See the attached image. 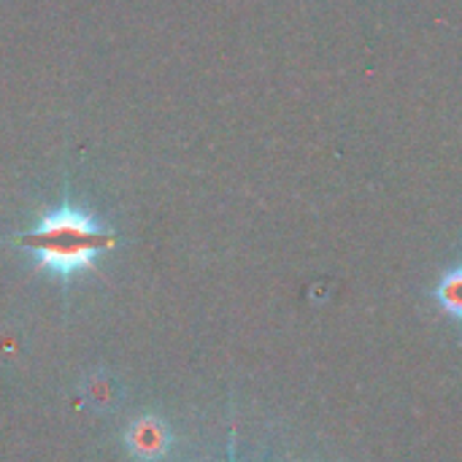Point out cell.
<instances>
[{"label":"cell","instance_id":"7a4b0ae2","mask_svg":"<svg viewBox=\"0 0 462 462\" xmlns=\"http://www.w3.org/2000/svg\"><path fill=\"white\" fill-rule=\"evenodd\" d=\"M127 447L135 457L157 460L168 449V433L157 420H138L127 433Z\"/></svg>","mask_w":462,"mask_h":462},{"label":"cell","instance_id":"3957f363","mask_svg":"<svg viewBox=\"0 0 462 462\" xmlns=\"http://www.w3.org/2000/svg\"><path fill=\"white\" fill-rule=\"evenodd\" d=\"M436 298H439V303H441V309H444L447 314L462 319V268L449 271V273L441 279V284H439V290H436Z\"/></svg>","mask_w":462,"mask_h":462},{"label":"cell","instance_id":"6da1fadb","mask_svg":"<svg viewBox=\"0 0 462 462\" xmlns=\"http://www.w3.org/2000/svg\"><path fill=\"white\" fill-rule=\"evenodd\" d=\"M35 254L38 268H46L62 279L92 268L95 257L116 244V236L100 227L89 214L62 203L60 208L43 214L38 225L14 238Z\"/></svg>","mask_w":462,"mask_h":462}]
</instances>
